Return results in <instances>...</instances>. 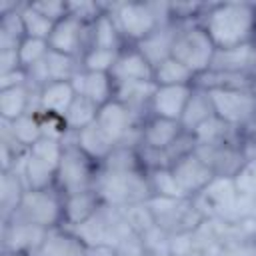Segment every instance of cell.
<instances>
[{
	"instance_id": "1",
	"label": "cell",
	"mask_w": 256,
	"mask_h": 256,
	"mask_svg": "<svg viewBox=\"0 0 256 256\" xmlns=\"http://www.w3.org/2000/svg\"><path fill=\"white\" fill-rule=\"evenodd\" d=\"M198 22L216 48L256 42V4L252 2H210Z\"/></svg>"
},
{
	"instance_id": "2",
	"label": "cell",
	"mask_w": 256,
	"mask_h": 256,
	"mask_svg": "<svg viewBox=\"0 0 256 256\" xmlns=\"http://www.w3.org/2000/svg\"><path fill=\"white\" fill-rule=\"evenodd\" d=\"M126 46H136L158 26L172 22L170 2H106Z\"/></svg>"
},
{
	"instance_id": "3",
	"label": "cell",
	"mask_w": 256,
	"mask_h": 256,
	"mask_svg": "<svg viewBox=\"0 0 256 256\" xmlns=\"http://www.w3.org/2000/svg\"><path fill=\"white\" fill-rule=\"evenodd\" d=\"M94 190L98 192L104 206L126 208L132 204H142L152 198L146 170L136 172H106L98 170Z\"/></svg>"
},
{
	"instance_id": "4",
	"label": "cell",
	"mask_w": 256,
	"mask_h": 256,
	"mask_svg": "<svg viewBox=\"0 0 256 256\" xmlns=\"http://www.w3.org/2000/svg\"><path fill=\"white\" fill-rule=\"evenodd\" d=\"M216 46L200 22L178 24V32L172 44V58L182 62L196 78L210 70Z\"/></svg>"
},
{
	"instance_id": "5",
	"label": "cell",
	"mask_w": 256,
	"mask_h": 256,
	"mask_svg": "<svg viewBox=\"0 0 256 256\" xmlns=\"http://www.w3.org/2000/svg\"><path fill=\"white\" fill-rule=\"evenodd\" d=\"M214 114L234 130L246 134L256 124V92L238 88H206Z\"/></svg>"
},
{
	"instance_id": "6",
	"label": "cell",
	"mask_w": 256,
	"mask_h": 256,
	"mask_svg": "<svg viewBox=\"0 0 256 256\" xmlns=\"http://www.w3.org/2000/svg\"><path fill=\"white\" fill-rule=\"evenodd\" d=\"M10 220L36 224L46 230L58 228L64 222V196L56 186L46 190H26Z\"/></svg>"
},
{
	"instance_id": "7",
	"label": "cell",
	"mask_w": 256,
	"mask_h": 256,
	"mask_svg": "<svg viewBox=\"0 0 256 256\" xmlns=\"http://www.w3.org/2000/svg\"><path fill=\"white\" fill-rule=\"evenodd\" d=\"M148 208L154 216V222L160 230H164L168 236L180 234V232H192L206 220L202 212L198 210L194 198H162L152 196L148 202Z\"/></svg>"
},
{
	"instance_id": "8",
	"label": "cell",
	"mask_w": 256,
	"mask_h": 256,
	"mask_svg": "<svg viewBox=\"0 0 256 256\" xmlns=\"http://www.w3.org/2000/svg\"><path fill=\"white\" fill-rule=\"evenodd\" d=\"M100 166L92 162L76 144H64V154L56 170V188L62 196L92 190Z\"/></svg>"
},
{
	"instance_id": "9",
	"label": "cell",
	"mask_w": 256,
	"mask_h": 256,
	"mask_svg": "<svg viewBox=\"0 0 256 256\" xmlns=\"http://www.w3.org/2000/svg\"><path fill=\"white\" fill-rule=\"evenodd\" d=\"M144 118L134 114L118 100H110L100 106L96 124L104 130V134L112 140L114 146H138L140 144V126Z\"/></svg>"
},
{
	"instance_id": "10",
	"label": "cell",
	"mask_w": 256,
	"mask_h": 256,
	"mask_svg": "<svg viewBox=\"0 0 256 256\" xmlns=\"http://www.w3.org/2000/svg\"><path fill=\"white\" fill-rule=\"evenodd\" d=\"M198 210L204 218L214 220H236L238 190L232 176H216L196 198Z\"/></svg>"
},
{
	"instance_id": "11",
	"label": "cell",
	"mask_w": 256,
	"mask_h": 256,
	"mask_svg": "<svg viewBox=\"0 0 256 256\" xmlns=\"http://www.w3.org/2000/svg\"><path fill=\"white\" fill-rule=\"evenodd\" d=\"M170 170L186 198H196L214 178V170L194 152H186L170 164Z\"/></svg>"
},
{
	"instance_id": "12",
	"label": "cell",
	"mask_w": 256,
	"mask_h": 256,
	"mask_svg": "<svg viewBox=\"0 0 256 256\" xmlns=\"http://www.w3.org/2000/svg\"><path fill=\"white\" fill-rule=\"evenodd\" d=\"M48 44L54 52L80 58L90 48V26L68 14L66 18L54 24Z\"/></svg>"
},
{
	"instance_id": "13",
	"label": "cell",
	"mask_w": 256,
	"mask_h": 256,
	"mask_svg": "<svg viewBox=\"0 0 256 256\" xmlns=\"http://www.w3.org/2000/svg\"><path fill=\"white\" fill-rule=\"evenodd\" d=\"M48 230L36 224L10 220L2 224V252L32 256L44 242Z\"/></svg>"
},
{
	"instance_id": "14",
	"label": "cell",
	"mask_w": 256,
	"mask_h": 256,
	"mask_svg": "<svg viewBox=\"0 0 256 256\" xmlns=\"http://www.w3.org/2000/svg\"><path fill=\"white\" fill-rule=\"evenodd\" d=\"M242 138L236 142H226L216 146L194 144V152L214 170L216 176H234L246 164V158L242 152Z\"/></svg>"
},
{
	"instance_id": "15",
	"label": "cell",
	"mask_w": 256,
	"mask_h": 256,
	"mask_svg": "<svg viewBox=\"0 0 256 256\" xmlns=\"http://www.w3.org/2000/svg\"><path fill=\"white\" fill-rule=\"evenodd\" d=\"M184 134L186 132L182 130L180 122L158 118V116H148L140 126L138 148L154 150V152H168Z\"/></svg>"
},
{
	"instance_id": "16",
	"label": "cell",
	"mask_w": 256,
	"mask_h": 256,
	"mask_svg": "<svg viewBox=\"0 0 256 256\" xmlns=\"http://www.w3.org/2000/svg\"><path fill=\"white\" fill-rule=\"evenodd\" d=\"M194 86H156L154 96L150 100L148 116L180 122L182 112L194 92Z\"/></svg>"
},
{
	"instance_id": "17",
	"label": "cell",
	"mask_w": 256,
	"mask_h": 256,
	"mask_svg": "<svg viewBox=\"0 0 256 256\" xmlns=\"http://www.w3.org/2000/svg\"><path fill=\"white\" fill-rule=\"evenodd\" d=\"M254 68H256V42L234 48H216L208 72L254 74Z\"/></svg>"
},
{
	"instance_id": "18",
	"label": "cell",
	"mask_w": 256,
	"mask_h": 256,
	"mask_svg": "<svg viewBox=\"0 0 256 256\" xmlns=\"http://www.w3.org/2000/svg\"><path fill=\"white\" fill-rule=\"evenodd\" d=\"M110 76L114 82H150L154 78V68L136 46H124L118 52Z\"/></svg>"
},
{
	"instance_id": "19",
	"label": "cell",
	"mask_w": 256,
	"mask_h": 256,
	"mask_svg": "<svg viewBox=\"0 0 256 256\" xmlns=\"http://www.w3.org/2000/svg\"><path fill=\"white\" fill-rule=\"evenodd\" d=\"M70 84H72V88L76 90L78 96L88 98L98 108L108 104L110 100H114L116 82L106 72H84V70H78L74 74V78L70 80Z\"/></svg>"
},
{
	"instance_id": "20",
	"label": "cell",
	"mask_w": 256,
	"mask_h": 256,
	"mask_svg": "<svg viewBox=\"0 0 256 256\" xmlns=\"http://www.w3.org/2000/svg\"><path fill=\"white\" fill-rule=\"evenodd\" d=\"M62 144H76L92 162H96L98 166L108 158V154L114 150L112 140L104 134V130L94 122L86 128H82L80 132H68L66 138L62 140Z\"/></svg>"
},
{
	"instance_id": "21",
	"label": "cell",
	"mask_w": 256,
	"mask_h": 256,
	"mask_svg": "<svg viewBox=\"0 0 256 256\" xmlns=\"http://www.w3.org/2000/svg\"><path fill=\"white\" fill-rule=\"evenodd\" d=\"M28 112L38 114V90L28 86L0 90V120L14 122Z\"/></svg>"
},
{
	"instance_id": "22",
	"label": "cell",
	"mask_w": 256,
	"mask_h": 256,
	"mask_svg": "<svg viewBox=\"0 0 256 256\" xmlns=\"http://www.w3.org/2000/svg\"><path fill=\"white\" fill-rule=\"evenodd\" d=\"M102 200L98 196V192L92 190H84V192H76V194H68L64 196V228H76L82 222H86L88 218H92L100 208H102Z\"/></svg>"
},
{
	"instance_id": "23",
	"label": "cell",
	"mask_w": 256,
	"mask_h": 256,
	"mask_svg": "<svg viewBox=\"0 0 256 256\" xmlns=\"http://www.w3.org/2000/svg\"><path fill=\"white\" fill-rule=\"evenodd\" d=\"M176 32H178V24L176 22H168V24L158 26L152 34H148L142 42L136 44V48L152 64V68H156L162 60L172 56V44H174Z\"/></svg>"
},
{
	"instance_id": "24",
	"label": "cell",
	"mask_w": 256,
	"mask_h": 256,
	"mask_svg": "<svg viewBox=\"0 0 256 256\" xmlns=\"http://www.w3.org/2000/svg\"><path fill=\"white\" fill-rule=\"evenodd\" d=\"M32 256H86V244L68 228L48 230L42 246Z\"/></svg>"
},
{
	"instance_id": "25",
	"label": "cell",
	"mask_w": 256,
	"mask_h": 256,
	"mask_svg": "<svg viewBox=\"0 0 256 256\" xmlns=\"http://www.w3.org/2000/svg\"><path fill=\"white\" fill-rule=\"evenodd\" d=\"M156 84L150 82H116L114 88V100L122 102L126 108H130L134 114H138L140 118H148V110H150V100L154 96Z\"/></svg>"
},
{
	"instance_id": "26",
	"label": "cell",
	"mask_w": 256,
	"mask_h": 256,
	"mask_svg": "<svg viewBox=\"0 0 256 256\" xmlns=\"http://www.w3.org/2000/svg\"><path fill=\"white\" fill-rule=\"evenodd\" d=\"M74 98L76 90L70 82H48L42 90H38V112L64 118Z\"/></svg>"
},
{
	"instance_id": "27",
	"label": "cell",
	"mask_w": 256,
	"mask_h": 256,
	"mask_svg": "<svg viewBox=\"0 0 256 256\" xmlns=\"http://www.w3.org/2000/svg\"><path fill=\"white\" fill-rule=\"evenodd\" d=\"M194 144L200 146H216V144H226V142H236L240 140L244 134L234 130L232 126H228L224 120H220L216 114L210 116L206 122H202L192 134Z\"/></svg>"
},
{
	"instance_id": "28",
	"label": "cell",
	"mask_w": 256,
	"mask_h": 256,
	"mask_svg": "<svg viewBox=\"0 0 256 256\" xmlns=\"http://www.w3.org/2000/svg\"><path fill=\"white\" fill-rule=\"evenodd\" d=\"M210 116H214V110H212V102H210V96H208V90L202 88V86H194V92L182 112V118H180V126L186 134H192L202 122H206Z\"/></svg>"
},
{
	"instance_id": "29",
	"label": "cell",
	"mask_w": 256,
	"mask_h": 256,
	"mask_svg": "<svg viewBox=\"0 0 256 256\" xmlns=\"http://www.w3.org/2000/svg\"><path fill=\"white\" fill-rule=\"evenodd\" d=\"M126 44L122 40V34L112 18V14L106 12L100 14L90 24V48H106V50H122Z\"/></svg>"
},
{
	"instance_id": "30",
	"label": "cell",
	"mask_w": 256,
	"mask_h": 256,
	"mask_svg": "<svg viewBox=\"0 0 256 256\" xmlns=\"http://www.w3.org/2000/svg\"><path fill=\"white\" fill-rule=\"evenodd\" d=\"M2 186H0V212H2V222H8L12 214L16 212L18 204L22 202L24 192L28 190L22 176L14 170H6L0 174Z\"/></svg>"
},
{
	"instance_id": "31",
	"label": "cell",
	"mask_w": 256,
	"mask_h": 256,
	"mask_svg": "<svg viewBox=\"0 0 256 256\" xmlns=\"http://www.w3.org/2000/svg\"><path fill=\"white\" fill-rule=\"evenodd\" d=\"M154 84L156 86H194L196 76L176 58H166L154 68Z\"/></svg>"
},
{
	"instance_id": "32",
	"label": "cell",
	"mask_w": 256,
	"mask_h": 256,
	"mask_svg": "<svg viewBox=\"0 0 256 256\" xmlns=\"http://www.w3.org/2000/svg\"><path fill=\"white\" fill-rule=\"evenodd\" d=\"M98 110L100 108L94 102H90L88 98L76 94L74 102L70 104L68 112L64 114V124L68 128V132H80L82 128L94 124L96 118H98Z\"/></svg>"
},
{
	"instance_id": "33",
	"label": "cell",
	"mask_w": 256,
	"mask_h": 256,
	"mask_svg": "<svg viewBox=\"0 0 256 256\" xmlns=\"http://www.w3.org/2000/svg\"><path fill=\"white\" fill-rule=\"evenodd\" d=\"M100 170L106 172H136L144 170L138 146H114V150L108 154V158L100 164Z\"/></svg>"
},
{
	"instance_id": "34",
	"label": "cell",
	"mask_w": 256,
	"mask_h": 256,
	"mask_svg": "<svg viewBox=\"0 0 256 256\" xmlns=\"http://www.w3.org/2000/svg\"><path fill=\"white\" fill-rule=\"evenodd\" d=\"M148 186L152 196H162V198H186L184 192L180 190L170 166H160V168H150L146 170Z\"/></svg>"
},
{
	"instance_id": "35",
	"label": "cell",
	"mask_w": 256,
	"mask_h": 256,
	"mask_svg": "<svg viewBox=\"0 0 256 256\" xmlns=\"http://www.w3.org/2000/svg\"><path fill=\"white\" fill-rule=\"evenodd\" d=\"M8 128H10L12 136L16 138V142L22 144L24 148H30L40 138H44L42 126H40V116L36 112H28V114L16 118L14 122H8Z\"/></svg>"
},
{
	"instance_id": "36",
	"label": "cell",
	"mask_w": 256,
	"mask_h": 256,
	"mask_svg": "<svg viewBox=\"0 0 256 256\" xmlns=\"http://www.w3.org/2000/svg\"><path fill=\"white\" fill-rule=\"evenodd\" d=\"M20 8L16 12L0 16V50H18L20 42L26 38L22 16H20Z\"/></svg>"
},
{
	"instance_id": "37",
	"label": "cell",
	"mask_w": 256,
	"mask_h": 256,
	"mask_svg": "<svg viewBox=\"0 0 256 256\" xmlns=\"http://www.w3.org/2000/svg\"><path fill=\"white\" fill-rule=\"evenodd\" d=\"M44 60H46V68H48V74H50L52 82H70L74 78V74L78 70H82L80 68V58L66 56V54H60V52H54V50H50Z\"/></svg>"
},
{
	"instance_id": "38",
	"label": "cell",
	"mask_w": 256,
	"mask_h": 256,
	"mask_svg": "<svg viewBox=\"0 0 256 256\" xmlns=\"http://www.w3.org/2000/svg\"><path fill=\"white\" fill-rule=\"evenodd\" d=\"M20 16H22V24H24V32L30 38H40V40H48L54 28V22L48 20L46 16H42L30 2H24L20 8Z\"/></svg>"
},
{
	"instance_id": "39",
	"label": "cell",
	"mask_w": 256,
	"mask_h": 256,
	"mask_svg": "<svg viewBox=\"0 0 256 256\" xmlns=\"http://www.w3.org/2000/svg\"><path fill=\"white\" fill-rule=\"evenodd\" d=\"M120 50H106V48H88L80 56V68L84 72H106L110 74Z\"/></svg>"
},
{
	"instance_id": "40",
	"label": "cell",
	"mask_w": 256,
	"mask_h": 256,
	"mask_svg": "<svg viewBox=\"0 0 256 256\" xmlns=\"http://www.w3.org/2000/svg\"><path fill=\"white\" fill-rule=\"evenodd\" d=\"M120 210H122V214H124L128 226L132 228V232L138 234V236H142L144 232H148L150 228L156 226L154 216H152V212H150V208H148L146 202H142V204H132V206H126V208H120Z\"/></svg>"
},
{
	"instance_id": "41",
	"label": "cell",
	"mask_w": 256,
	"mask_h": 256,
	"mask_svg": "<svg viewBox=\"0 0 256 256\" xmlns=\"http://www.w3.org/2000/svg\"><path fill=\"white\" fill-rule=\"evenodd\" d=\"M50 52V44L48 40H40V38H30L26 36L20 46H18V58L22 68H30L36 62H42Z\"/></svg>"
},
{
	"instance_id": "42",
	"label": "cell",
	"mask_w": 256,
	"mask_h": 256,
	"mask_svg": "<svg viewBox=\"0 0 256 256\" xmlns=\"http://www.w3.org/2000/svg\"><path fill=\"white\" fill-rule=\"evenodd\" d=\"M28 152L58 170L60 158H62V154H64V144H62L60 140H54V138H40L36 144H32V146L28 148Z\"/></svg>"
},
{
	"instance_id": "43",
	"label": "cell",
	"mask_w": 256,
	"mask_h": 256,
	"mask_svg": "<svg viewBox=\"0 0 256 256\" xmlns=\"http://www.w3.org/2000/svg\"><path fill=\"white\" fill-rule=\"evenodd\" d=\"M232 178H234V184L240 196L256 198V160L246 162Z\"/></svg>"
},
{
	"instance_id": "44",
	"label": "cell",
	"mask_w": 256,
	"mask_h": 256,
	"mask_svg": "<svg viewBox=\"0 0 256 256\" xmlns=\"http://www.w3.org/2000/svg\"><path fill=\"white\" fill-rule=\"evenodd\" d=\"M30 4L42 16H46L48 20H52L54 24L68 16V2L66 0H40V2H30Z\"/></svg>"
},
{
	"instance_id": "45",
	"label": "cell",
	"mask_w": 256,
	"mask_h": 256,
	"mask_svg": "<svg viewBox=\"0 0 256 256\" xmlns=\"http://www.w3.org/2000/svg\"><path fill=\"white\" fill-rule=\"evenodd\" d=\"M16 86H28V76L24 68L8 72V74H0V90H8Z\"/></svg>"
},
{
	"instance_id": "46",
	"label": "cell",
	"mask_w": 256,
	"mask_h": 256,
	"mask_svg": "<svg viewBox=\"0 0 256 256\" xmlns=\"http://www.w3.org/2000/svg\"><path fill=\"white\" fill-rule=\"evenodd\" d=\"M20 68L22 64L18 58V50H0V74H8Z\"/></svg>"
},
{
	"instance_id": "47",
	"label": "cell",
	"mask_w": 256,
	"mask_h": 256,
	"mask_svg": "<svg viewBox=\"0 0 256 256\" xmlns=\"http://www.w3.org/2000/svg\"><path fill=\"white\" fill-rule=\"evenodd\" d=\"M86 256H118V250H116V246H112V244L86 246Z\"/></svg>"
},
{
	"instance_id": "48",
	"label": "cell",
	"mask_w": 256,
	"mask_h": 256,
	"mask_svg": "<svg viewBox=\"0 0 256 256\" xmlns=\"http://www.w3.org/2000/svg\"><path fill=\"white\" fill-rule=\"evenodd\" d=\"M2 256H28V254H10V252H2Z\"/></svg>"
}]
</instances>
